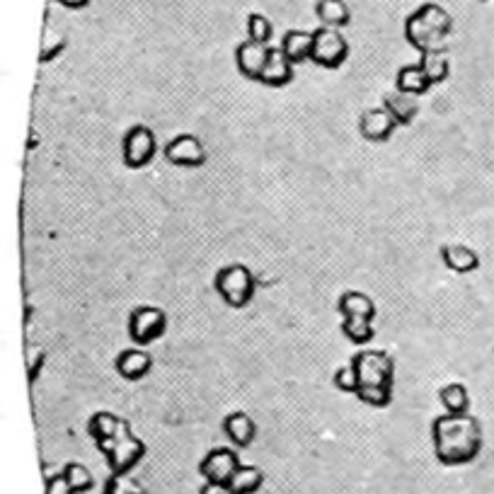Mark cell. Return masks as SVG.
Here are the masks:
<instances>
[{
  "label": "cell",
  "instance_id": "52a82bcc",
  "mask_svg": "<svg viewBox=\"0 0 494 494\" xmlns=\"http://www.w3.org/2000/svg\"><path fill=\"white\" fill-rule=\"evenodd\" d=\"M155 151H158L155 133L143 124H136L124 133V165L131 167V170H141V167L148 165L155 158Z\"/></svg>",
  "mask_w": 494,
  "mask_h": 494
},
{
  "label": "cell",
  "instance_id": "6da1fadb",
  "mask_svg": "<svg viewBox=\"0 0 494 494\" xmlns=\"http://www.w3.org/2000/svg\"><path fill=\"white\" fill-rule=\"evenodd\" d=\"M431 441L441 465H468L482 450V427L470 412H446L431 424Z\"/></svg>",
  "mask_w": 494,
  "mask_h": 494
},
{
  "label": "cell",
  "instance_id": "e0dca14e",
  "mask_svg": "<svg viewBox=\"0 0 494 494\" xmlns=\"http://www.w3.org/2000/svg\"><path fill=\"white\" fill-rule=\"evenodd\" d=\"M441 260L456 274H470L479 267V254L468 245H443Z\"/></svg>",
  "mask_w": 494,
  "mask_h": 494
},
{
  "label": "cell",
  "instance_id": "4316f807",
  "mask_svg": "<svg viewBox=\"0 0 494 494\" xmlns=\"http://www.w3.org/2000/svg\"><path fill=\"white\" fill-rule=\"evenodd\" d=\"M61 472H64L65 482H68V487L73 489V494H85L93 489V485H94L93 472L87 470L83 463H75V460H73V463L65 465Z\"/></svg>",
  "mask_w": 494,
  "mask_h": 494
},
{
  "label": "cell",
  "instance_id": "e575fe53",
  "mask_svg": "<svg viewBox=\"0 0 494 494\" xmlns=\"http://www.w3.org/2000/svg\"><path fill=\"white\" fill-rule=\"evenodd\" d=\"M46 494H73V489L68 487V482H65L64 472L46 478Z\"/></svg>",
  "mask_w": 494,
  "mask_h": 494
},
{
  "label": "cell",
  "instance_id": "8fae6325",
  "mask_svg": "<svg viewBox=\"0 0 494 494\" xmlns=\"http://www.w3.org/2000/svg\"><path fill=\"white\" fill-rule=\"evenodd\" d=\"M398 126L400 124L392 119V114L383 104L380 107L366 109L361 119H359V131H361V136L366 141H370V143H383V141H388Z\"/></svg>",
  "mask_w": 494,
  "mask_h": 494
},
{
  "label": "cell",
  "instance_id": "4fadbf2b",
  "mask_svg": "<svg viewBox=\"0 0 494 494\" xmlns=\"http://www.w3.org/2000/svg\"><path fill=\"white\" fill-rule=\"evenodd\" d=\"M114 369L124 380H141V378L151 373L153 356L141 347L124 349L122 354L116 356Z\"/></svg>",
  "mask_w": 494,
  "mask_h": 494
},
{
  "label": "cell",
  "instance_id": "4dcf8cb0",
  "mask_svg": "<svg viewBox=\"0 0 494 494\" xmlns=\"http://www.w3.org/2000/svg\"><path fill=\"white\" fill-rule=\"evenodd\" d=\"M65 44H68V39H65L64 32H58V29L54 27H46L42 35V51H39V58H42L44 64L51 61V58H56L58 54H64Z\"/></svg>",
  "mask_w": 494,
  "mask_h": 494
},
{
  "label": "cell",
  "instance_id": "ac0fdd59",
  "mask_svg": "<svg viewBox=\"0 0 494 494\" xmlns=\"http://www.w3.org/2000/svg\"><path fill=\"white\" fill-rule=\"evenodd\" d=\"M282 51L289 56L293 65L311 61L312 56V32H303V29H289L282 39Z\"/></svg>",
  "mask_w": 494,
  "mask_h": 494
},
{
  "label": "cell",
  "instance_id": "ba28073f",
  "mask_svg": "<svg viewBox=\"0 0 494 494\" xmlns=\"http://www.w3.org/2000/svg\"><path fill=\"white\" fill-rule=\"evenodd\" d=\"M238 453L228 446H218V449H211L206 456L202 458L199 463V472L206 482H218V485H228V479L235 475V470L240 468Z\"/></svg>",
  "mask_w": 494,
  "mask_h": 494
},
{
  "label": "cell",
  "instance_id": "5b68a950",
  "mask_svg": "<svg viewBox=\"0 0 494 494\" xmlns=\"http://www.w3.org/2000/svg\"><path fill=\"white\" fill-rule=\"evenodd\" d=\"M361 385H392L395 361L383 349H363L351 359Z\"/></svg>",
  "mask_w": 494,
  "mask_h": 494
},
{
  "label": "cell",
  "instance_id": "484cf974",
  "mask_svg": "<svg viewBox=\"0 0 494 494\" xmlns=\"http://www.w3.org/2000/svg\"><path fill=\"white\" fill-rule=\"evenodd\" d=\"M420 65L424 68V73L431 80V85L436 83H443V80L449 78L450 73V61L446 56V51H427V54H421Z\"/></svg>",
  "mask_w": 494,
  "mask_h": 494
},
{
  "label": "cell",
  "instance_id": "d6986e66",
  "mask_svg": "<svg viewBox=\"0 0 494 494\" xmlns=\"http://www.w3.org/2000/svg\"><path fill=\"white\" fill-rule=\"evenodd\" d=\"M126 420L116 417L112 412H94L90 420H87V431L94 439V443L100 446L104 441H112L114 436H119V431L124 429Z\"/></svg>",
  "mask_w": 494,
  "mask_h": 494
},
{
  "label": "cell",
  "instance_id": "9a60e30c",
  "mask_svg": "<svg viewBox=\"0 0 494 494\" xmlns=\"http://www.w3.org/2000/svg\"><path fill=\"white\" fill-rule=\"evenodd\" d=\"M223 431L232 441V446L247 449L254 441V436H257V424H254V420L247 412H231L225 414Z\"/></svg>",
  "mask_w": 494,
  "mask_h": 494
},
{
  "label": "cell",
  "instance_id": "30bf717a",
  "mask_svg": "<svg viewBox=\"0 0 494 494\" xmlns=\"http://www.w3.org/2000/svg\"><path fill=\"white\" fill-rule=\"evenodd\" d=\"M167 163L177 167H202L206 163V148L194 133H180L165 145Z\"/></svg>",
  "mask_w": 494,
  "mask_h": 494
},
{
  "label": "cell",
  "instance_id": "7c38bea8",
  "mask_svg": "<svg viewBox=\"0 0 494 494\" xmlns=\"http://www.w3.org/2000/svg\"><path fill=\"white\" fill-rule=\"evenodd\" d=\"M269 44L252 42V39H245L235 49V64H238V71L245 75L247 80H257L260 83L262 71H264V64L269 58Z\"/></svg>",
  "mask_w": 494,
  "mask_h": 494
},
{
  "label": "cell",
  "instance_id": "f546056e",
  "mask_svg": "<svg viewBox=\"0 0 494 494\" xmlns=\"http://www.w3.org/2000/svg\"><path fill=\"white\" fill-rule=\"evenodd\" d=\"M356 398L363 405L370 407H388L392 402V385H361Z\"/></svg>",
  "mask_w": 494,
  "mask_h": 494
},
{
  "label": "cell",
  "instance_id": "cb8c5ba5",
  "mask_svg": "<svg viewBox=\"0 0 494 494\" xmlns=\"http://www.w3.org/2000/svg\"><path fill=\"white\" fill-rule=\"evenodd\" d=\"M443 410L449 414H465L470 412V392L463 383H449L439 390Z\"/></svg>",
  "mask_w": 494,
  "mask_h": 494
},
{
  "label": "cell",
  "instance_id": "7a4b0ae2",
  "mask_svg": "<svg viewBox=\"0 0 494 494\" xmlns=\"http://www.w3.org/2000/svg\"><path fill=\"white\" fill-rule=\"evenodd\" d=\"M213 286H216L218 296L223 298L225 305H231V308H245L254 298L257 279L250 272V267L235 262V264H225V267L218 269Z\"/></svg>",
  "mask_w": 494,
  "mask_h": 494
},
{
  "label": "cell",
  "instance_id": "277c9868",
  "mask_svg": "<svg viewBox=\"0 0 494 494\" xmlns=\"http://www.w3.org/2000/svg\"><path fill=\"white\" fill-rule=\"evenodd\" d=\"M349 56V42L341 35V29L325 27L320 25L312 32V64L322 65V68H340Z\"/></svg>",
  "mask_w": 494,
  "mask_h": 494
},
{
  "label": "cell",
  "instance_id": "d6a6232c",
  "mask_svg": "<svg viewBox=\"0 0 494 494\" xmlns=\"http://www.w3.org/2000/svg\"><path fill=\"white\" fill-rule=\"evenodd\" d=\"M334 388L341 392H351V395H356L359 392V388H361V380H359V373H356V366L351 361L344 363L341 369H337V373H334Z\"/></svg>",
  "mask_w": 494,
  "mask_h": 494
},
{
  "label": "cell",
  "instance_id": "83f0119b",
  "mask_svg": "<svg viewBox=\"0 0 494 494\" xmlns=\"http://www.w3.org/2000/svg\"><path fill=\"white\" fill-rule=\"evenodd\" d=\"M417 13L424 17V20L436 29V32H441V35L449 36L450 29H453V20H450V15L446 7H441L439 3H424L421 7H417Z\"/></svg>",
  "mask_w": 494,
  "mask_h": 494
},
{
  "label": "cell",
  "instance_id": "8992f818",
  "mask_svg": "<svg viewBox=\"0 0 494 494\" xmlns=\"http://www.w3.org/2000/svg\"><path fill=\"white\" fill-rule=\"evenodd\" d=\"M167 330V315L163 308L155 305H138L129 315V334L136 344H151L160 340Z\"/></svg>",
  "mask_w": 494,
  "mask_h": 494
},
{
  "label": "cell",
  "instance_id": "8d00e7d4",
  "mask_svg": "<svg viewBox=\"0 0 494 494\" xmlns=\"http://www.w3.org/2000/svg\"><path fill=\"white\" fill-rule=\"evenodd\" d=\"M56 3H61L68 10H83V7L90 5V0H56Z\"/></svg>",
  "mask_w": 494,
  "mask_h": 494
},
{
  "label": "cell",
  "instance_id": "836d02e7",
  "mask_svg": "<svg viewBox=\"0 0 494 494\" xmlns=\"http://www.w3.org/2000/svg\"><path fill=\"white\" fill-rule=\"evenodd\" d=\"M44 363V349L39 344H27V376L35 383Z\"/></svg>",
  "mask_w": 494,
  "mask_h": 494
},
{
  "label": "cell",
  "instance_id": "ffe728a7",
  "mask_svg": "<svg viewBox=\"0 0 494 494\" xmlns=\"http://www.w3.org/2000/svg\"><path fill=\"white\" fill-rule=\"evenodd\" d=\"M395 87L402 90V93H410L414 94V97H420V94L429 93L431 80H429V75L424 73V68H421L420 64H410L402 65L398 71V75H395Z\"/></svg>",
  "mask_w": 494,
  "mask_h": 494
},
{
  "label": "cell",
  "instance_id": "1f68e13d",
  "mask_svg": "<svg viewBox=\"0 0 494 494\" xmlns=\"http://www.w3.org/2000/svg\"><path fill=\"white\" fill-rule=\"evenodd\" d=\"M274 36V25L260 13L247 15V39L260 44H269Z\"/></svg>",
  "mask_w": 494,
  "mask_h": 494
},
{
  "label": "cell",
  "instance_id": "5bb4252c",
  "mask_svg": "<svg viewBox=\"0 0 494 494\" xmlns=\"http://www.w3.org/2000/svg\"><path fill=\"white\" fill-rule=\"evenodd\" d=\"M293 80V64L289 61V56L283 54L282 46H272L269 49V58L264 64V71H262L260 83L267 87H283L289 85Z\"/></svg>",
  "mask_w": 494,
  "mask_h": 494
},
{
  "label": "cell",
  "instance_id": "7402d4cb",
  "mask_svg": "<svg viewBox=\"0 0 494 494\" xmlns=\"http://www.w3.org/2000/svg\"><path fill=\"white\" fill-rule=\"evenodd\" d=\"M337 311L344 315H359V318H376V303L370 301V296L361 293V291H344L337 301Z\"/></svg>",
  "mask_w": 494,
  "mask_h": 494
},
{
  "label": "cell",
  "instance_id": "d590c367",
  "mask_svg": "<svg viewBox=\"0 0 494 494\" xmlns=\"http://www.w3.org/2000/svg\"><path fill=\"white\" fill-rule=\"evenodd\" d=\"M199 494H228V487L218 485V482H203Z\"/></svg>",
  "mask_w": 494,
  "mask_h": 494
},
{
  "label": "cell",
  "instance_id": "d4e9b609",
  "mask_svg": "<svg viewBox=\"0 0 494 494\" xmlns=\"http://www.w3.org/2000/svg\"><path fill=\"white\" fill-rule=\"evenodd\" d=\"M341 332L354 344H369L376 330H373V320L359 318V315H344L341 318Z\"/></svg>",
  "mask_w": 494,
  "mask_h": 494
},
{
  "label": "cell",
  "instance_id": "44dd1931",
  "mask_svg": "<svg viewBox=\"0 0 494 494\" xmlns=\"http://www.w3.org/2000/svg\"><path fill=\"white\" fill-rule=\"evenodd\" d=\"M264 485V472L257 465H240L235 475L228 479V494H254Z\"/></svg>",
  "mask_w": 494,
  "mask_h": 494
},
{
  "label": "cell",
  "instance_id": "3957f363",
  "mask_svg": "<svg viewBox=\"0 0 494 494\" xmlns=\"http://www.w3.org/2000/svg\"><path fill=\"white\" fill-rule=\"evenodd\" d=\"M97 449L104 453L109 470L112 472H131V468H136L145 456V443L131 431L129 421L124 424L119 436H114L112 441L100 443Z\"/></svg>",
  "mask_w": 494,
  "mask_h": 494
},
{
  "label": "cell",
  "instance_id": "603a6c76",
  "mask_svg": "<svg viewBox=\"0 0 494 494\" xmlns=\"http://www.w3.org/2000/svg\"><path fill=\"white\" fill-rule=\"evenodd\" d=\"M315 15L325 27L344 29L351 22V10L344 0H318Z\"/></svg>",
  "mask_w": 494,
  "mask_h": 494
},
{
  "label": "cell",
  "instance_id": "2e32d148",
  "mask_svg": "<svg viewBox=\"0 0 494 494\" xmlns=\"http://www.w3.org/2000/svg\"><path fill=\"white\" fill-rule=\"evenodd\" d=\"M383 107L392 114V119L400 124V126H410L414 122V116L420 112V102L417 97L410 93H402V90H392L383 97Z\"/></svg>",
  "mask_w": 494,
  "mask_h": 494
},
{
  "label": "cell",
  "instance_id": "f1b7e54d",
  "mask_svg": "<svg viewBox=\"0 0 494 494\" xmlns=\"http://www.w3.org/2000/svg\"><path fill=\"white\" fill-rule=\"evenodd\" d=\"M102 494H148L145 487L133 479L129 472H112L104 482V492Z\"/></svg>",
  "mask_w": 494,
  "mask_h": 494
},
{
  "label": "cell",
  "instance_id": "9c48e42d",
  "mask_svg": "<svg viewBox=\"0 0 494 494\" xmlns=\"http://www.w3.org/2000/svg\"><path fill=\"white\" fill-rule=\"evenodd\" d=\"M405 39L420 54H427V51H446V42H449V36L436 32L417 10L405 20Z\"/></svg>",
  "mask_w": 494,
  "mask_h": 494
}]
</instances>
